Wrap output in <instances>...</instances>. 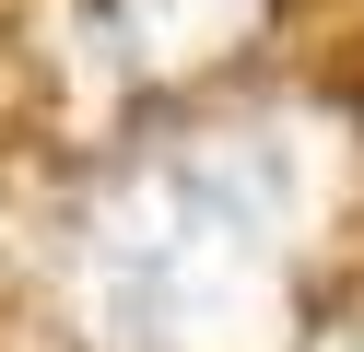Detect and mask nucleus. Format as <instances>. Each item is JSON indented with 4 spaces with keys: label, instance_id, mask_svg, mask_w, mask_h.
Instances as JSON below:
<instances>
[{
    "label": "nucleus",
    "instance_id": "nucleus-1",
    "mask_svg": "<svg viewBox=\"0 0 364 352\" xmlns=\"http://www.w3.org/2000/svg\"><path fill=\"white\" fill-rule=\"evenodd\" d=\"M306 141L294 129H176L129 153L82 211V329L106 352H247L282 317L306 247Z\"/></svg>",
    "mask_w": 364,
    "mask_h": 352
},
{
    "label": "nucleus",
    "instance_id": "nucleus-2",
    "mask_svg": "<svg viewBox=\"0 0 364 352\" xmlns=\"http://www.w3.org/2000/svg\"><path fill=\"white\" fill-rule=\"evenodd\" d=\"M259 23V0H82V47L106 82H176V70L223 59Z\"/></svg>",
    "mask_w": 364,
    "mask_h": 352
}]
</instances>
